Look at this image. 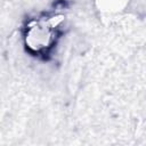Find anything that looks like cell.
Here are the masks:
<instances>
[{
	"mask_svg": "<svg viewBox=\"0 0 146 146\" xmlns=\"http://www.w3.org/2000/svg\"><path fill=\"white\" fill-rule=\"evenodd\" d=\"M60 23L59 17H44L29 24L25 33V43L34 52L47 51L54 44L57 29Z\"/></svg>",
	"mask_w": 146,
	"mask_h": 146,
	"instance_id": "obj_1",
	"label": "cell"
},
{
	"mask_svg": "<svg viewBox=\"0 0 146 146\" xmlns=\"http://www.w3.org/2000/svg\"><path fill=\"white\" fill-rule=\"evenodd\" d=\"M123 1L124 0H102V5L110 10V8H120Z\"/></svg>",
	"mask_w": 146,
	"mask_h": 146,
	"instance_id": "obj_2",
	"label": "cell"
}]
</instances>
